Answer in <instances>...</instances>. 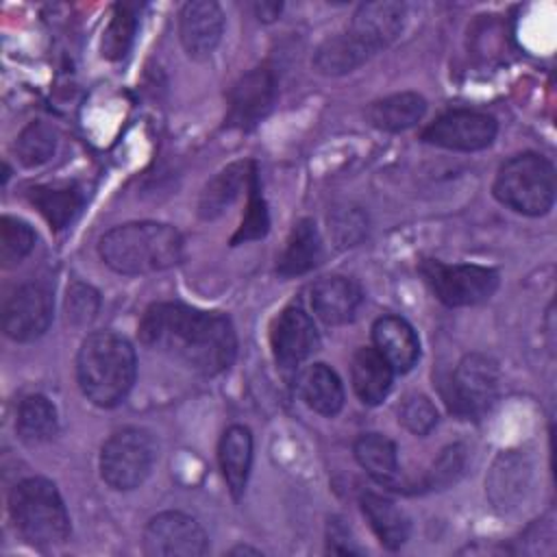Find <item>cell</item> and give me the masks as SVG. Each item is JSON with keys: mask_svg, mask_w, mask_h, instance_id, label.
<instances>
[{"mask_svg": "<svg viewBox=\"0 0 557 557\" xmlns=\"http://www.w3.org/2000/svg\"><path fill=\"white\" fill-rule=\"evenodd\" d=\"M139 339L207 376L224 372L237 352L235 329L226 315L183 302L150 305L139 322Z\"/></svg>", "mask_w": 557, "mask_h": 557, "instance_id": "obj_1", "label": "cell"}, {"mask_svg": "<svg viewBox=\"0 0 557 557\" xmlns=\"http://www.w3.org/2000/svg\"><path fill=\"white\" fill-rule=\"evenodd\" d=\"M98 252L120 274H152L181 261L183 237L163 222H128L107 231Z\"/></svg>", "mask_w": 557, "mask_h": 557, "instance_id": "obj_2", "label": "cell"}, {"mask_svg": "<svg viewBox=\"0 0 557 557\" xmlns=\"http://www.w3.org/2000/svg\"><path fill=\"white\" fill-rule=\"evenodd\" d=\"M135 370L133 346L111 331L87 335L76 355L78 387L98 407L120 405L133 387Z\"/></svg>", "mask_w": 557, "mask_h": 557, "instance_id": "obj_3", "label": "cell"}, {"mask_svg": "<svg viewBox=\"0 0 557 557\" xmlns=\"http://www.w3.org/2000/svg\"><path fill=\"white\" fill-rule=\"evenodd\" d=\"M15 531L35 546L61 544L70 535V516L57 485L44 476L20 481L9 494Z\"/></svg>", "mask_w": 557, "mask_h": 557, "instance_id": "obj_4", "label": "cell"}, {"mask_svg": "<svg viewBox=\"0 0 557 557\" xmlns=\"http://www.w3.org/2000/svg\"><path fill=\"white\" fill-rule=\"evenodd\" d=\"M494 198L522 215H542L555 200V168L537 152H522L505 161L492 185Z\"/></svg>", "mask_w": 557, "mask_h": 557, "instance_id": "obj_5", "label": "cell"}, {"mask_svg": "<svg viewBox=\"0 0 557 557\" xmlns=\"http://www.w3.org/2000/svg\"><path fill=\"white\" fill-rule=\"evenodd\" d=\"M157 459V444L152 435L137 426L115 431L100 450V476L120 492L139 487Z\"/></svg>", "mask_w": 557, "mask_h": 557, "instance_id": "obj_6", "label": "cell"}, {"mask_svg": "<svg viewBox=\"0 0 557 557\" xmlns=\"http://www.w3.org/2000/svg\"><path fill=\"white\" fill-rule=\"evenodd\" d=\"M420 272L437 300L448 307H472L492 298L498 287V272L476 263H442L424 259Z\"/></svg>", "mask_w": 557, "mask_h": 557, "instance_id": "obj_7", "label": "cell"}, {"mask_svg": "<svg viewBox=\"0 0 557 557\" xmlns=\"http://www.w3.org/2000/svg\"><path fill=\"white\" fill-rule=\"evenodd\" d=\"M498 396V366L481 352L461 357L450 379V394L446 396L450 411L461 418H481L487 413Z\"/></svg>", "mask_w": 557, "mask_h": 557, "instance_id": "obj_8", "label": "cell"}, {"mask_svg": "<svg viewBox=\"0 0 557 557\" xmlns=\"http://www.w3.org/2000/svg\"><path fill=\"white\" fill-rule=\"evenodd\" d=\"M141 544L148 557H198L207 553V533L196 518L163 511L148 520Z\"/></svg>", "mask_w": 557, "mask_h": 557, "instance_id": "obj_9", "label": "cell"}, {"mask_svg": "<svg viewBox=\"0 0 557 557\" xmlns=\"http://www.w3.org/2000/svg\"><path fill=\"white\" fill-rule=\"evenodd\" d=\"M498 124L483 111L455 109L433 120L420 135L424 144L448 148V150H483L496 137Z\"/></svg>", "mask_w": 557, "mask_h": 557, "instance_id": "obj_10", "label": "cell"}, {"mask_svg": "<svg viewBox=\"0 0 557 557\" xmlns=\"http://www.w3.org/2000/svg\"><path fill=\"white\" fill-rule=\"evenodd\" d=\"M52 292L41 283L20 285L2 307V329L15 342L41 337L52 322Z\"/></svg>", "mask_w": 557, "mask_h": 557, "instance_id": "obj_11", "label": "cell"}, {"mask_svg": "<svg viewBox=\"0 0 557 557\" xmlns=\"http://www.w3.org/2000/svg\"><path fill=\"white\" fill-rule=\"evenodd\" d=\"M276 100V78L268 67H252L239 76L226 96L224 124L228 128L248 131L257 126Z\"/></svg>", "mask_w": 557, "mask_h": 557, "instance_id": "obj_12", "label": "cell"}, {"mask_svg": "<svg viewBox=\"0 0 557 557\" xmlns=\"http://www.w3.org/2000/svg\"><path fill=\"white\" fill-rule=\"evenodd\" d=\"M270 346L281 368L287 370L300 366L320 346V335L311 315L298 305L285 307L272 324Z\"/></svg>", "mask_w": 557, "mask_h": 557, "instance_id": "obj_13", "label": "cell"}, {"mask_svg": "<svg viewBox=\"0 0 557 557\" xmlns=\"http://www.w3.org/2000/svg\"><path fill=\"white\" fill-rule=\"evenodd\" d=\"M224 15L218 2L191 0L178 13V37L189 59L202 61L213 54L222 39Z\"/></svg>", "mask_w": 557, "mask_h": 557, "instance_id": "obj_14", "label": "cell"}, {"mask_svg": "<svg viewBox=\"0 0 557 557\" xmlns=\"http://www.w3.org/2000/svg\"><path fill=\"white\" fill-rule=\"evenodd\" d=\"M531 487V466L518 450H503L485 479V492L496 511H513Z\"/></svg>", "mask_w": 557, "mask_h": 557, "instance_id": "obj_15", "label": "cell"}, {"mask_svg": "<svg viewBox=\"0 0 557 557\" xmlns=\"http://www.w3.org/2000/svg\"><path fill=\"white\" fill-rule=\"evenodd\" d=\"M407 17V9L403 2L392 0H379V2H366L361 4L350 24V33L372 52L387 48L403 30Z\"/></svg>", "mask_w": 557, "mask_h": 557, "instance_id": "obj_16", "label": "cell"}, {"mask_svg": "<svg viewBox=\"0 0 557 557\" xmlns=\"http://www.w3.org/2000/svg\"><path fill=\"white\" fill-rule=\"evenodd\" d=\"M361 300V287L348 276H324L311 287V307L326 324L352 322Z\"/></svg>", "mask_w": 557, "mask_h": 557, "instance_id": "obj_17", "label": "cell"}, {"mask_svg": "<svg viewBox=\"0 0 557 557\" xmlns=\"http://www.w3.org/2000/svg\"><path fill=\"white\" fill-rule=\"evenodd\" d=\"M372 342L394 372H409L420 357V342L411 324L398 315H383L372 326Z\"/></svg>", "mask_w": 557, "mask_h": 557, "instance_id": "obj_18", "label": "cell"}, {"mask_svg": "<svg viewBox=\"0 0 557 557\" xmlns=\"http://www.w3.org/2000/svg\"><path fill=\"white\" fill-rule=\"evenodd\" d=\"M255 174V161H237L220 170L200 191L198 215L202 220L220 218L237 200V196L250 187Z\"/></svg>", "mask_w": 557, "mask_h": 557, "instance_id": "obj_19", "label": "cell"}, {"mask_svg": "<svg viewBox=\"0 0 557 557\" xmlns=\"http://www.w3.org/2000/svg\"><path fill=\"white\" fill-rule=\"evenodd\" d=\"M218 459L222 476L233 498H239L246 490L252 466V433L244 424H233L222 433L218 446Z\"/></svg>", "mask_w": 557, "mask_h": 557, "instance_id": "obj_20", "label": "cell"}, {"mask_svg": "<svg viewBox=\"0 0 557 557\" xmlns=\"http://www.w3.org/2000/svg\"><path fill=\"white\" fill-rule=\"evenodd\" d=\"M298 396L307 407L322 416H335L344 407V387L335 370L326 363H311L298 372Z\"/></svg>", "mask_w": 557, "mask_h": 557, "instance_id": "obj_21", "label": "cell"}, {"mask_svg": "<svg viewBox=\"0 0 557 557\" xmlns=\"http://www.w3.org/2000/svg\"><path fill=\"white\" fill-rule=\"evenodd\" d=\"M30 205L44 215L52 231L67 228L85 205V194L74 183L37 185L28 189Z\"/></svg>", "mask_w": 557, "mask_h": 557, "instance_id": "obj_22", "label": "cell"}, {"mask_svg": "<svg viewBox=\"0 0 557 557\" xmlns=\"http://www.w3.org/2000/svg\"><path fill=\"white\" fill-rule=\"evenodd\" d=\"M394 370L392 366L379 355L376 348L363 346L352 355L350 363V381L357 398L363 405H379L392 387Z\"/></svg>", "mask_w": 557, "mask_h": 557, "instance_id": "obj_23", "label": "cell"}, {"mask_svg": "<svg viewBox=\"0 0 557 557\" xmlns=\"http://www.w3.org/2000/svg\"><path fill=\"white\" fill-rule=\"evenodd\" d=\"M322 259V239L313 220L302 218L294 224L283 252L278 255L276 272L285 278L300 276L313 270Z\"/></svg>", "mask_w": 557, "mask_h": 557, "instance_id": "obj_24", "label": "cell"}, {"mask_svg": "<svg viewBox=\"0 0 557 557\" xmlns=\"http://www.w3.org/2000/svg\"><path fill=\"white\" fill-rule=\"evenodd\" d=\"M361 511H363L370 529L374 531V535L379 537V542L385 548L396 550L409 540V531H411L409 518L389 498L368 492L361 496Z\"/></svg>", "mask_w": 557, "mask_h": 557, "instance_id": "obj_25", "label": "cell"}, {"mask_svg": "<svg viewBox=\"0 0 557 557\" xmlns=\"http://www.w3.org/2000/svg\"><path fill=\"white\" fill-rule=\"evenodd\" d=\"M426 113V100L413 91L392 94L370 102L366 117L368 122L387 133H400L416 126Z\"/></svg>", "mask_w": 557, "mask_h": 557, "instance_id": "obj_26", "label": "cell"}, {"mask_svg": "<svg viewBox=\"0 0 557 557\" xmlns=\"http://www.w3.org/2000/svg\"><path fill=\"white\" fill-rule=\"evenodd\" d=\"M372 52L350 33H337L324 39L313 52V67L324 76H342L363 65Z\"/></svg>", "mask_w": 557, "mask_h": 557, "instance_id": "obj_27", "label": "cell"}, {"mask_svg": "<svg viewBox=\"0 0 557 557\" xmlns=\"http://www.w3.org/2000/svg\"><path fill=\"white\" fill-rule=\"evenodd\" d=\"M357 463L376 481L392 485L398 479V455L389 437L381 433H363L352 446Z\"/></svg>", "mask_w": 557, "mask_h": 557, "instance_id": "obj_28", "label": "cell"}, {"mask_svg": "<svg viewBox=\"0 0 557 557\" xmlns=\"http://www.w3.org/2000/svg\"><path fill=\"white\" fill-rule=\"evenodd\" d=\"M15 431L26 444H44L52 440L59 431V416L54 405L41 394H30L22 398L17 407Z\"/></svg>", "mask_w": 557, "mask_h": 557, "instance_id": "obj_29", "label": "cell"}, {"mask_svg": "<svg viewBox=\"0 0 557 557\" xmlns=\"http://www.w3.org/2000/svg\"><path fill=\"white\" fill-rule=\"evenodd\" d=\"M139 26V17H137V4L131 2H117L113 7L111 20L102 33V41H100V52L104 59L109 61H120L128 54L133 41H135V33Z\"/></svg>", "mask_w": 557, "mask_h": 557, "instance_id": "obj_30", "label": "cell"}, {"mask_svg": "<svg viewBox=\"0 0 557 557\" xmlns=\"http://www.w3.org/2000/svg\"><path fill=\"white\" fill-rule=\"evenodd\" d=\"M57 141H59L57 131L50 124L37 120V122H30L28 126H24L22 133L17 135L15 154L22 165L37 168L54 154Z\"/></svg>", "mask_w": 557, "mask_h": 557, "instance_id": "obj_31", "label": "cell"}, {"mask_svg": "<svg viewBox=\"0 0 557 557\" xmlns=\"http://www.w3.org/2000/svg\"><path fill=\"white\" fill-rule=\"evenodd\" d=\"M35 246L33 228L13 215L0 220V261L4 268L17 265Z\"/></svg>", "mask_w": 557, "mask_h": 557, "instance_id": "obj_32", "label": "cell"}, {"mask_svg": "<svg viewBox=\"0 0 557 557\" xmlns=\"http://www.w3.org/2000/svg\"><path fill=\"white\" fill-rule=\"evenodd\" d=\"M248 194H250V200H248V209H246V215L239 224V228L235 231L231 244L237 246L242 242H250V239H259L268 233V226H270V218H268V209H265V202L259 194V178L257 174L252 176L250 181V187H248Z\"/></svg>", "mask_w": 557, "mask_h": 557, "instance_id": "obj_33", "label": "cell"}, {"mask_svg": "<svg viewBox=\"0 0 557 557\" xmlns=\"http://www.w3.org/2000/svg\"><path fill=\"white\" fill-rule=\"evenodd\" d=\"M466 468V448L461 444H453L442 450V455L433 461L431 470L426 472L422 487L424 490H442L455 483Z\"/></svg>", "mask_w": 557, "mask_h": 557, "instance_id": "obj_34", "label": "cell"}, {"mask_svg": "<svg viewBox=\"0 0 557 557\" xmlns=\"http://www.w3.org/2000/svg\"><path fill=\"white\" fill-rule=\"evenodd\" d=\"M398 422L413 435H426L437 424V409L424 394H409L398 407Z\"/></svg>", "mask_w": 557, "mask_h": 557, "instance_id": "obj_35", "label": "cell"}, {"mask_svg": "<svg viewBox=\"0 0 557 557\" xmlns=\"http://www.w3.org/2000/svg\"><path fill=\"white\" fill-rule=\"evenodd\" d=\"M329 231L333 233L337 246H355L363 239L368 231V220L357 207L337 209L333 215H329Z\"/></svg>", "mask_w": 557, "mask_h": 557, "instance_id": "obj_36", "label": "cell"}, {"mask_svg": "<svg viewBox=\"0 0 557 557\" xmlns=\"http://www.w3.org/2000/svg\"><path fill=\"white\" fill-rule=\"evenodd\" d=\"M98 292L85 283H74L67 289V298H65V311H67V320L72 324H87L89 320H94L96 311H98Z\"/></svg>", "mask_w": 557, "mask_h": 557, "instance_id": "obj_37", "label": "cell"}, {"mask_svg": "<svg viewBox=\"0 0 557 557\" xmlns=\"http://www.w3.org/2000/svg\"><path fill=\"white\" fill-rule=\"evenodd\" d=\"M326 550L337 553V555H357V553H361V548L355 544V540L350 535V529L339 518L329 520Z\"/></svg>", "mask_w": 557, "mask_h": 557, "instance_id": "obj_38", "label": "cell"}, {"mask_svg": "<svg viewBox=\"0 0 557 557\" xmlns=\"http://www.w3.org/2000/svg\"><path fill=\"white\" fill-rule=\"evenodd\" d=\"M283 11V2H257L255 13L261 22H274Z\"/></svg>", "mask_w": 557, "mask_h": 557, "instance_id": "obj_39", "label": "cell"}, {"mask_svg": "<svg viewBox=\"0 0 557 557\" xmlns=\"http://www.w3.org/2000/svg\"><path fill=\"white\" fill-rule=\"evenodd\" d=\"M244 553H250V555H261L257 548H248V546H235V548H231V555H244Z\"/></svg>", "mask_w": 557, "mask_h": 557, "instance_id": "obj_40", "label": "cell"}]
</instances>
